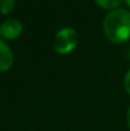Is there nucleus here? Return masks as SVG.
Segmentation results:
<instances>
[{"label": "nucleus", "mask_w": 130, "mask_h": 131, "mask_svg": "<svg viewBox=\"0 0 130 131\" xmlns=\"http://www.w3.org/2000/svg\"><path fill=\"white\" fill-rule=\"evenodd\" d=\"M15 8V0H0V13L9 14Z\"/></svg>", "instance_id": "423d86ee"}, {"label": "nucleus", "mask_w": 130, "mask_h": 131, "mask_svg": "<svg viewBox=\"0 0 130 131\" xmlns=\"http://www.w3.org/2000/svg\"><path fill=\"white\" fill-rule=\"evenodd\" d=\"M103 32L112 43H123L130 38V12L128 9H115L103 20Z\"/></svg>", "instance_id": "f257e3e1"}, {"label": "nucleus", "mask_w": 130, "mask_h": 131, "mask_svg": "<svg viewBox=\"0 0 130 131\" xmlns=\"http://www.w3.org/2000/svg\"><path fill=\"white\" fill-rule=\"evenodd\" d=\"M96 4L98 6H101L102 9H107V10H115L119 9V6L121 5V3L124 0H94Z\"/></svg>", "instance_id": "39448f33"}, {"label": "nucleus", "mask_w": 130, "mask_h": 131, "mask_svg": "<svg viewBox=\"0 0 130 131\" xmlns=\"http://www.w3.org/2000/svg\"><path fill=\"white\" fill-rule=\"evenodd\" d=\"M78 45V33L74 28L65 27L61 28L54 38V48L60 55L72 53Z\"/></svg>", "instance_id": "f03ea898"}, {"label": "nucleus", "mask_w": 130, "mask_h": 131, "mask_svg": "<svg viewBox=\"0 0 130 131\" xmlns=\"http://www.w3.org/2000/svg\"><path fill=\"white\" fill-rule=\"evenodd\" d=\"M23 32V26L18 19L10 18L0 23V37L4 40H15Z\"/></svg>", "instance_id": "7ed1b4c3"}, {"label": "nucleus", "mask_w": 130, "mask_h": 131, "mask_svg": "<svg viewBox=\"0 0 130 131\" xmlns=\"http://www.w3.org/2000/svg\"><path fill=\"white\" fill-rule=\"evenodd\" d=\"M14 62V55L12 48L4 40L0 38V71H8Z\"/></svg>", "instance_id": "20e7f679"}, {"label": "nucleus", "mask_w": 130, "mask_h": 131, "mask_svg": "<svg viewBox=\"0 0 130 131\" xmlns=\"http://www.w3.org/2000/svg\"><path fill=\"white\" fill-rule=\"evenodd\" d=\"M124 85H125L126 92L130 94V69L128 70V73H126V75H125V79H124Z\"/></svg>", "instance_id": "0eeeda50"}, {"label": "nucleus", "mask_w": 130, "mask_h": 131, "mask_svg": "<svg viewBox=\"0 0 130 131\" xmlns=\"http://www.w3.org/2000/svg\"><path fill=\"white\" fill-rule=\"evenodd\" d=\"M124 3L126 4V6H128V8H130V0H124Z\"/></svg>", "instance_id": "1a4fd4ad"}, {"label": "nucleus", "mask_w": 130, "mask_h": 131, "mask_svg": "<svg viewBox=\"0 0 130 131\" xmlns=\"http://www.w3.org/2000/svg\"><path fill=\"white\" fill-rule=\"evenodd\" d=\"M126 124H128V127L130 129V107L128 110V113H126Z\"/></svg>", "instance_id": "6e6552de"}]
</instances>
